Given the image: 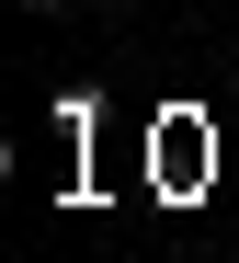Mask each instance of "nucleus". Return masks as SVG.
I'll list each match as a JSON object with an SVG mask.
<instances>
[{
  "instance_id": "1",
  "label": "nucleus",
  "mask_w": 239,
  "mask_h": 263,
  "mask_svg": "<svg viewBox=\"0 0 239 263\" xmlns=\"http://www.w3.org/2000/svg\"><path fill=\"white\" fill-rule=\"evenodd\" d=\"M23 12H69V0H23Z\"/></svg>"
}]
</instances>
